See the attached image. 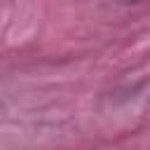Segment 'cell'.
<instances>
[]
</instances>
